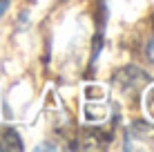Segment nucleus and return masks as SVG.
<instances>
[{
    "label": "nucleus",
    "mask_w": 154,
    "mask_h": 152,
    "mask_svg": "<svg viewBox=\"0 0 154 152\" xmlns=\"http://www.w3.org/2000/svg\"><path fill=\"white\" fill-rule=\"evenodd\" d=\"M125 148L127 150H154V125L134 123L127 130Z\"/></svg>",
    "instance_id": "1"
},
{
    "label": "nucleus",
    "mask_w": 154,
    "mask_h": 152,
    "mask_svg": "<svg viewBox=\"0 0 154 152\" xmlns=\"http://www.w3.org/2000/svg\"><path fill=\"white\" fill-rule=\"evenodd\" d=\"M0 148H2V150H20V148H23L20 137L14 132V130H5V143L0 141Z\"/></svg>",
    "instance_id": "2"
},
{
    "label": "nucleus",
    "mask_w": 154,
    "mask_h": 152,
    "mask_svg": "<svg viewBox=\"0 0 154 152\" xmlns=\"http://www.w3.org/2000/svg\"><path fill=\"white\" fill-rule=\"evenodd\" d=\"M145 56L154 63V38H152L150 43H147V47H145Z\"/></svg>",
    "instance_id": "3"
},
{
    "label": "nucleus",
    "mask_w": 154,
    "mask_h": 152,
    "mask_svg": "<svg viewBox=\"0 0 154 152\" xmlns=\"http://www.w3.org/2000/svg\"><path fill=\"white\" fill-rule=\"evenodd\" d=\"M9 2H11V0H0V16H2L5 11H7V7H9Z\"/></svg>",
    "instance_id": "4"
}]
</instances>
